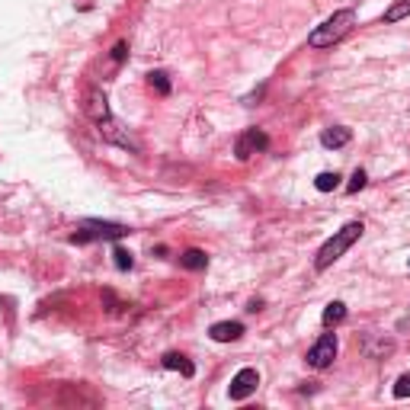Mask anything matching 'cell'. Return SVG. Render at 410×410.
Listing matches in <instances>:
<instances>
[{"instance_id": "18", "label": "cell", "mask_w": 410, "mask_h": 410, "mask_svg": "<svg viewBox=\"0 0 410 410\" xmlns=\"http://www.w3.org/2000/svg\"><path fill=\"white\" fill-rule=\"evenodd\" d=\"M365 180H369V176H365V170H356V173H353V180H350V186H346V193H359V189L365 186Z\"/></svg>"}, {"instance_id": "16", "label": "cell", "mask_w": 410, "mask_h": 410, "mask_svg": "<svg viewBox=\"0 0 410 410\" xmlns=\"http://www.w3.org/2000/svg\"><path fill=\"white\" fill-rule=\"evenodd\" d=\"M113 256H115V266H119V269H132V254H128V250H122V247H115L113 250Z\"/></svg>"}, {"instance_id": "7", "label": "cell", "mask_w": 410, "mask_h": 410, "mask_svg": "<svg viewBox=\"0 0 410 410\" xmlns=\"http://www.w3.org/2000/svg\"><path fill=\"white\" fill-rule=\"evenodd\" d=\"M84 113H87L96 125L113 119V115H109V106H106V96H103L100 90H87V96H84Z\"/></svg>"}, {"instance_id": "19", "label": "cell", "mask_w": 410, "mask_h": 410, "mask_svg": "<svg viewBox=\"0 0 410 410\" xmlns=\"http://www.w3.org/2000/svg\"><path fill=\"white\" fill-rule=\"evenodd\" d=\"M125 58V42H119V45L113 48V61H122Z\"/></svg>"}, {"instance_id": "4", "label": "cell", "mask_w": 410, "mask_h": 410, "mask_svg": "<svg viewBox=\"0 0 410 410\" xmlns=\"http://www.w3.org/2000/svg\"><path fill=\"white\" fill-rule=\"evenodd\" d=\"M336 359V336L334 334H321L317 343L308 350V365L311 369H327Z\"/></svg>"}, {"instance_id": "8", "label": "cell", "mask_w": 410, "mask_h": 410, "mask_svg": "<svg viewBox=\"0 0 410 410\" xmlns=\"http://www.w3.org/2000/svg\"><path fill=\"white\" fill-rule=\"evenodd\" d=\"M209 334L215 343H231V340H241L244 324L241 321H222V324H212Z\"/></svg>"}, {"instance_id": "11", "label": "cell", "mask_w": 410, "mask_h": 410, "mask_svg": "<svg viewBox=\"0 0 410 410\" xmlns=\"http://www.w3.org/2000/svg\"><path fill=\"white\" fill-rule=\"evenodd\" d=\"M343 317H346V304H343V302H330L327 308H324L321 321H324V327H336V324L343 321Z\"/></svg>"}, {"instance_id": "2", "label": "cell", "mask_w": 410, "mask_h": 410, "mask_svg": "<svg viewBox=\"0 0 410 410\" xmlns=\"http://www.w3.org/2000/svg\"><path fill=\"white\" fill-rule=\"evenodd\" d=\"M363 222H350V224H343V228L336 231L334 237H330L327 244H324L321 250H317V256H314V269H327V266H334L340 256L346 254V250L353 247V244L363 237Z\"/></svg>"}, {"instance_id": "12", "label": "cell", "mask_w": 410, "mask_h": 410, "mask_svg": "<svg viewBox=\"0 0 410 410\" xmlns=\"http://www.w3.org/2000/svg\"><path fill=\"white\" fill-rule=\"evenodd\" d=\"M410 16V0H394L388 10H385V23H401Z\"/></svg>"}, {"instance_id": "9", "label": "cell", "mask_w": 410, "mask_h": 410, "mask_svg": "<svg viewBox=\"0 0 410 410\" xmlns=\"http://www.w3.org/2000/svg\"><path fill=\"white\" fill-rule=\"evenodd\" d=\"M350 142H353V132H350V128H343V125H330V128H324V132H321L324 148H343V144H350Z\"/></svg>"}, {"instance_id": "1", "label": "cell", "mask_w": 410, "mask_h": 410, "mask_svg": "<svg viewBox=\"0 0 410 410\" xmlns=\"http://www.w3.org/2000/svg\"><path fill=\"white\" fill-rule=\"evenodd\" d=\"M353 26H356V13H353V10H336L330 20H324L321 26L308 35V45L311 48H334L336 42H343L346 35L353 33Z\"/></svg>"}, {"instance_id": "5", "label": "cell", "mask_w": 410, "mask_h": 410, "mask_svg": "<svg viewBox=\"0 0 410 410\" xmlns=\"http://www.w3.org/2000/svg\"><path fill=\"white\" fill-rule=\"evenodd\" d=\"M263 148H269L266 132H260V128H247V132L237 138L234 154H237V161H250V157H254L256 151H263Z\"/></svg>"}, {"instance_id": "14", "label": "cell", "mask_w": 410, "mask_h": 410, "mask_svg": "<svg viewBox=\"0 0 410 410\" xmlns=\"http://www.w3.org/2000/svg\"><path fill=\"white\" fill-rule=\"evenodd\" d=\"M314 186L321 189V193H330V189H336L340 186V173H317V180H314Z\"/></svg>"}, {"instance_id": "3", "label": "cell", "mask_w": 410, "mask_h": 410, "mask_svg": "<svg viewBox=\"0 0 410 410\" xmlns=\"http://www.w3.org/2000/svg\"><path fill=\"white\" fill-rule=\"evenodd\" d=\"M128 228L125 224H115V222H81L77 224V244H87V241H119L125 237Z\"/></svg>"}, {"instance_id": "10", "label": "cell", "mask_w": 410, "mask_h": 410, "mask_svg": "<svg viewBox=\"0 0 410 410\" xmlns=\"http://www.w3.org/2000/svg\"><path fill=\"white\" fill-rule=\"evenodd\" d=\"M164 369L183 372V375H186V378H193V375H195V365L189 363L186 356H180V353H167V356H164Z\"/></svg>"}, {"instance_id": "13", "label": "cell", "mask_w": 410, "mask_h": 410, "mask_svg": "<svg viewBox=\"0 0 410 410\" xmlns=\"http://www.w3.org/2000/svg\"><path fill=\"white\" fill-rule=\"evenodd\" d=\"M180 263L186 269H205V266H209V256L202 254V250H186V254L180 256Z\"/></svg>"}, {"instance_id": "17", "label": "cell", "mask_w": 410, "mask_h": 410, "mask_svg": "<svg viewBox=\"0 0 410 410\" xmlns=\"http://www.w3.org/2000/svg\"><path fill=\"white\" fill-rule=\"evenodd\" d=\"M394 397H410V372L394 382Z\"/></svg>"}, {"instance_id": "15", "label": "cell", "mask_w": 410, "mask_h": 410, "mask_svg": "<svg viewBox=\"0 0 410 410\" xmlns=\"http://www.w3.org/2000/svg\"><path fill=\"white\" fill-rule=\"evenodd\" d=\"M148 81H151V87H157V93H161V96L170 93V81H167V74H164V71H151Z\"/></svg>"}, {"instance_id": "6", "label": "cell", "mask_w": 410, "mask_h": 410, "mask_svg": "<svg viewBox=\"0 0 410 410\" xmlns=\"http://www.w3.org/2000/svg\"><path fill=\"white\" fill-rule=\"evenodd\" d=\"M256 385H260V372H256V369H241L234 378H231V388H228L231 401H247V397L256 391Z\"/></svg>"}]
</instances>
